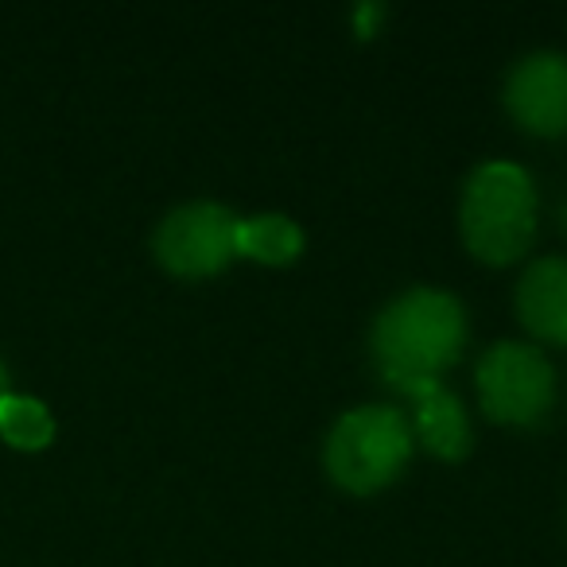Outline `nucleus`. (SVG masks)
<instances>
[{
	"label": "nucleus",
	"instance_id": "obj_5",
	"mask_svg": "<svg viewBox=\"0 0 567 567\" xmlns=\"http://www.w3.org/2000/svg\"><path fill=\"white\" fill-rule=\"evenodd\" d=\"M156 257L167 272L187 276V280L221 272L237 257V218L214 203L179 206L159 226Z\"/></svg>",
	"mask_w": 567,
	"mask_h": 567
},
{
	"label": "nucleus",
	"instance_id": "obj_7",
	"mask_svg": "<svg viewBox=\"0 0 567 567\" xmlns=\"http://www.w3.org/2000/svg\"><path fill=\"white\" fill-rule=\"evenodd\" d=\"M520 323L544 342H567V260H536L517 288Z\"/></svg>",
	"mask_w": 567,
	"mask_h": 567
},
{
	"label": "nucleus",
	"instance_id": "obj_1",
	"mask_svg": "<svg viewBox=\"0 0 567 567\" xmlns=\"http://www.w3.org/2000/svg\"><path fill=\"white\" fill-rule=\"evenodd\" d=\"M466 339V319L458 300L447 292H409L378 319L373 350L401 393L427 381H440V373L458 358Z\"/></svg>",
	"mask_w": 567,
	"mask_h": 567
},
{
	"label": "nucleus",
	"instance_id": "obj_2",
	"mask_svg": "<svg viewBox=\"0 0 567 567\" xmlns=\"http://www.w3.org/2000/svg\"><path fill=\"white\" fill-rule=\"evenodd\" d=\"M536 234V195L517 164H486L463 195V241L486 265L525 257Z\"/></svg>",
	"mask_w": 567,
	"mask_h": 567
},
{
	"label": "nucleus",
	"instance_id": "obj_8",
	"mask_svg": "<svg viewBox=\"0 0 567 567\" xmlns=\"http://www.w3.org/2000/svg\"><path fill=\"white\" fill-rule=\"evenodd\" d=\"M409 396L416 401V432L427 443V451L440 458H463L471 447V427H466V412L440 381L409 389Z\"/></svg>",
	"mask_w": 567,
	"mask_h": 567
},
{
	"label": "nucleus",
	"instance_id": "obj_9",
	"mask_svg": "<svg viewBox=\"0 0 567 567\" xmlns=\"http://www.w3.org/2000/svg\"><path fill=\"white\" fill-rule=\"evenodd\" d=\"M300 249V226L284 214H260V218L237 221V257H252L260 265H292Z\"/></svg>",
	"mask_w": 567,
	"mask_h": 567
},
{
	"label": "nucleus",
	"instance_id": "obj_4",
	"mask_svg": "<svg viewBox=\"0 0 567 567\" xmlns=\"http://www.w3.org/2000/svg\"><path fill=\"white\" fill-rule=\"evenodd\" d=\"M478 396L497 424H536L551 404V365L525 342H502L478 362Z\"/></svg>",
	"mask_w": 567,
	"mask_h": 567
},
{
	"label": "nucleus",
	"instance_id": "obj_11",
	"mask_svg": "<svg viewBox=\"0 0 567 567\" xmlns=\"http://www.w3.org/2000/svg\"><path fill=\"white\" fill-rule=\"evenodd\" d=\"M9 396V373H4V362H0V401Z\"/></svg>",
	"mask_w": 567,
	"mask_h": 567
},
{
	"label": "nucleus",
	"instance_id": "obj_3",
	"mask_svg": "<svg viewBox=\"0 0 567 567\" xmlns=\"http://www.w3.org/2000/svg\"><path fill=\"white\" fill-rule=\"evenodd\" d=\"M412 455V427L396 409L370 404L347 412L327 440V471L350 494H373L401 474Z\"/></svg>",
	"mask_w": 567,
	"mask_h": 567
},
{
	"label": "nucleus",
	"instance_id": "obj_10",
	"mask_svg": "<svg viewBox=\"0 0 567 567\" xmlns=\"http://www.w3.org/2000/svg\"><path fill=\"white\" fill-rule=\"evenodd\" d=\"M0 435L20 451H40L55 440V420L32 396H4L0 401Z\"/></svg>",
	"mask_w": 567,
	"mask_h": 567
},
{
	"label": "nucleus",
	"instance_id": "obj_6",
	"mask_svg": "<svg viewBox=\"0 0 567 567\" xmlns=\"http://www.w3.org/2000/svg\"><path fill=\"white\" fill-rule=\"evenodd\" d=\"M505 105L528 133L556 136L567 128V59L533 55L513 71Z\"/></svg>",
	"mask_w": 567,
	"mask_h": 567
}]
</instances>
